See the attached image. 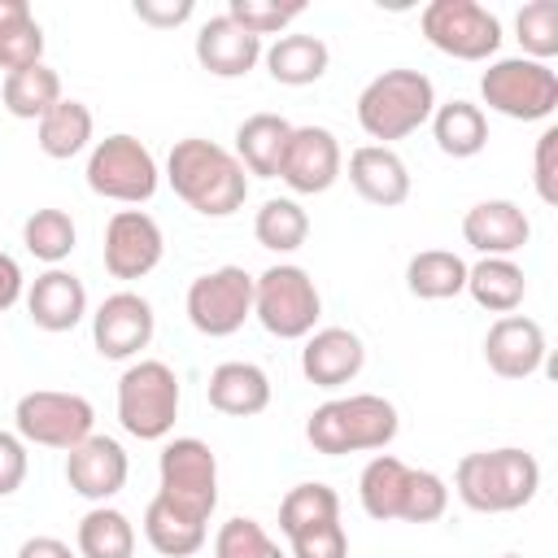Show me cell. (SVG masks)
<instances>
[{
	"label": "cell",
	"instance_id": "1",
	"mask_svg": "<svg viewBox=\"0 0 558 558\" xmlns=\"http://www.w3.org/2000/svg\"><path fill=\"white\" fill-rule=\"evenodd\" d=\"M166 179L174 196L201 218H231L248 201V174L235 161V153L201 135L174 140L166 157Z\"/></svg>",
	"mask_w": 558,
	"mask_h": 558
},
{
	"label": "cell",
	"instance_id": "2",
	"mask_svg": "<svg viewBox=\"0 0 558 558\" xmlns=\"http://www.w3.org/2000/svg\"><path fill=\"white\" fill-rule=\"evenodd\" d=\"M541 488V462L527 449L501 445L466 453L453 471V493L475 514H510L523 510Z\"/></svg>",
	"mask_w": 558,
	"mask_h": 558
},
{
	"label": "cell",
	"instance_id": "3",
	"mask_svg": "<svg viewBox=\"0 0 558 558\" xmlns=\"http://www.w3.org/2000/svg\"><path fill=\"white\" fill-rule=\"evenodd\" d=\"M397 427H401V418L388 397L349 392V397H331V401L314 405V414L305 418V440L327 458L375 453L397 440Z\"/></svg>",
	"mask_w": 558,
	"mask_h": 558
},
{
	"label": "cell",
	"instance_id": "4",
	"mask_svg": "<svg viewBox=\"0 0 558 558\" xmlns=\"http://www.w3.org/2000/svg\"><path fill=\"white\" fill-rule=\"evenodd\" d=\"M432 109H436L432 78L423 70L397 65V70L375 74L362 87V96H357V126L388 148L392 140H405L423 122H432Z\"/></svg>",
	"mask_w": 558,
	"mask_h": 558
},
{
	"label": "cell",
	"instance_id": "5",
	"mask_svg": "<svg viewBox=\"0 0 558 558\" xmlns=\"http://www.w3.org/2000/svg\"><path fill=\"white\" fill-rule=\"evenodd\" d=\"M253 318L275 340H305L323 318V296L310 270L296 262L266 266L253 279Z\"/></svg>",
	"mask_w": 558,
	"mask_h": 558
},
{
	"label": "cell",
	"instance_id": "6",
	"mask_svg": "<svg viewBox=\"0 0 558 558\" xmlns=\"http://www.w3.org/2000/svg\"><path fill=\"white\" fill-rule=\"evenodd\" d=\"M179 375L157 362L140 357L118 379V423L135 440H166L179 418Z\"/></svg>",
	"mask_w": 558,
	"mask_h": 558
},
{
	"label": "cell",
	"instance_id": "7",
	"mask_svg": "<svg viewBox=\"0 0 558 558\" xmlns=\"http://www.w3.org/2000/svg\"><path fill=\"white\" fill-rule=\"evenodd\" d=\"M87 187L105 201H118V205H144L157 196V183H161V170H157V157L148 153L144 140L118 131V135H105L92 144L87 153Z\"/></svg>",
	"mask_w": 558,
	"mask_h": 558
},
{
	"label": "cell",
	"instance_id": "8",
	"mask_svg": "<svg viewBox=\"0 0 558 558\" xmlns=\"http://www.w3.org/2000/svg\"><path fill=\"white\" fill-rule=\"evenodd\" d=\"M480 96L514 122H545L558 109V74L532 57H501L480 74Z\"/></svg>",
	"mask_w": 558,
	"mask_h": 558
},
{
	"label": "cell",
	"instance_id": "9",
	"mask_svg": "<svg viewBox=\"0 0 558 558\" xmlns=\"http://www.w3.org/2000/svg\"><path fill=\"white\" fill-rule=\"evenodd\" d=\"M13 427L26 445H44V449H74L78 440L92 436L96 427V410L87 397L78 392H57V388H35L22 392L13 405Z\"/></svg>",
	"mask_w": 558,
	"mask_h": 558
},
{
	"label": "cell",
	"instance_id": "10",
	"mask_svg": "<svg viewBox=\"0 0 558 558\" xmlns=\"http://www.w3.org/2000/svg\"><path fill=\"white\" fill-rule=\"evenodd\" d=\"M157 475H161L157 497H166L170 506L209 523V514L218 506V458L201 436L166 440L161 458H157Z\"/></svg>",
	"mask_w": 558,
	"mask_h": 558
},
{
	"label": "cell",
	"instance_id": "11",
	"mask_svg": "<svg viewBox=\"0 0 558 558\" xmlns=\"http://www.w3.org/2000/svg\"><path fill=\"white\" fill-rule=\"evenodd\" d=\"M423 39L453 61H488L501 48V22L475 0H432L418 13Z\"/></svg>",
	"mask_w": 558,
	"mask_h": 558
},
{
	"label": "cell",
	"instance_id": "12",
	"mask_svg": "<svg viewBox=\"0 0 558 558\" xmlns=\"http://www.w3.org/2000/svg\"><path fill=\"white\" fill-rule=\"evenodd\" d=\"M183 305H187V323L201 336H209V340L235 336L253 318V275L244 266L205 270L201 279H192Z\"/></svg>",
	"mask_w": 558,
	"mask_h": 558
},
{
	"label": "cell",
	"instance_id": "13",
	"mask_svg": "<svg viewBox=\"0 0 558 558\" xmlns=\"http://www.w3.org/2000/svg\"><path fill=\"white\" fill-rule=\"evenodd\" d=\"M157 314L140 292H109L92 314V344L109 362H131L153 344Z\"/></svg>",
	"mask_w": 558,
	"mask_h": 558
},
{
	"label": "cell",
	"instance_id": "14",
	"mask_svg": "<svg viewBox=\"0 0 558 558\" xmlns=\"http://www.w3.org/2000/svg\"><path fill=\"white\" fill-rule=\"evenodd\" d=\"M166 253V235L157 227L153 214L144 209H118L105 227V270L113 279H144L161 266Z\"/></svg>",
	"mask_w": 558,
	"mask_h": 558
},
{
	"label": "cell",
	"instance_id": "15",
	"mask_svg": "<svg viewBox=\"0 0 558 558\" xmlns=\"http://www.w3.org/2000/svg\"><path fill=\"white\" fill-rule=\"evenodd\" d=\"M344 170V153L336 144V135L327 126H292L288 148H283V166L279 179L296 192V196H318L327 192Z\"/></svg>",
	"mask_w": 558,
	"mask_h": 558
},
{
	"label": "cell",
	"instance_id": "16",
	"mask_svg": "<svg viewBox=\"0 0 558 558\" xmlns=\"http://www.w3.org/2000/svg\"><path fill=\"white\" fill-rule=\"evenodd\" d=\"M126 475H131V462H126V449L113 440V436H100L92 432L87 440H78L70 453H65V484L105 506L109 497H118L126 488Z\"/></svg>",
	"mask_w": 558,
	"mask_h": 558
},
{
	"label": "cell",
	"instance_id": "17",
	"mask_svg": "<svg viewBox=\"0 0 558 558\" xmlns=\"http://www.w3.org/2000/svg\"><path fill=\"white\" fill-rule=\"evenodd\" d=\"M484 362L501 379H527L545 366V327L527 314H501L484 336Z\"/></svg>",
	"mask_w": 558,
	"mask_h": 558
},
{
	"label": "cell",
	"instance_id": "18",
	"mask_svg": "<svg viewBox=\"0 0 558 558\" xmlns=\"http://www.w3.org/2000/svg\"><path fill=\"white\" fill-rule=\"evenodd\" d=\"M366 366V344L349 327H314L301 349V375L314 388H340Z\"/></svg>",
	"mask_w": 558,
	"mask_h": 558
},
{
	"label": "cell",
	"instance_id": "19",
	"mask_svg": "<svg viewBox=\"0 0 558 558\" xmlns=\"http://www.w3.org/2000/svg\"><path fill=\"white\" fill-rule=\"evenodd\" d=\"M462 240L480 253V257H514L527 240H532V222L527 214L497 196V201H475L466 214H462Z\"/></svg>",
	"mask_w": 558,
	"mask_h": 558
},
{
	"label": "cell",
	"instance_id": "20",
	"mask_svg": "<svg viewBox=\"0 0 558 558\" xmlns=\"http://www.w3.org/2000/svg\"><path fill=\"white\" fill-rule=\"evenodd\" d=\"M26 314L39 331H74L87 318V288L74 270L65 266H48L44 275H35V283L26 288Z\"/></svg>",
	"mask_w": 558,
	"mask_h": 558
},
{
	"label": "cell",
	"instance_id": "21",
	"mask_svg": "<svg viewBox=\"0 0 558 558\" xmlns=\"http://www.w3.org/2000/svg\"><path fill=\"white\" fill-rule=\"evenodd\" d=\"M196 61L214 78H244L262 61V39L248 35L240 22H231L227 13H218L196 31Z\"/></svg>",
	"mask_w": 558,
	"mask_h": 558
},
{
	"label": "cell",
	"instance_id": "22",
	"mask_svg": "<svg viewBox=\"0 0 558 558\" xmlns=\"http://www.w3.org/2000/svg\"><path fill=\"white\" fill-rule=\"evenodd\" d=\"M349 183L366 205H379V209H397L410 201V170L401 153L384 144H362L349 153Z\"/></svg>",
	"mask_w": 558,
	"mask_h": 558
},
{
	"label": "cell",
	"instance_id": "23",
	"mask_svg": "<svg viewBox=\"0 0 558 558\" xmlns=\"http://www.w3.org/2000/svg\"><path fill=\"white\" fill-rule=\"evenodd\" d=\"M209 405L231 418H253L270 405V375L257 362H222L209 371Z\"/></svg>",
	"mask_w": 558,
	"mask_h": 558
},
{
	"label": "cell",
	"instance_id": "24",
	"mask_svg": "<svg viewBox=\"0 0 558 558\" xmlns=\"http://www.w3.org/2000/svg\"><path fill=\"white\" fill-rule=\"evenodd\" d=\"M262 61H266V70H270L275 83H283V87H310V83H318L327 74L331 48L318 35L288 31L270 48H262Z\"/></svg>",
	"mask_w": 558,
	"mask_h": 558
},
{
	"label": "cell",
	"instance_id": "25",
	"mask_svg": "<svg viewBox=\"0 0 558 558\" xmlns=\"http://www.w3.org/2000/svg\"><path fill=\"white\" fill-rule=\"evenodd\" d=\"M288 135H292V122L288 118H279V113H248L235 126V161L244 166V174L279 179Z\"/></svg>",
	"mask_w": 558,
	"mask_h": 558
},
{
	"label": "cell",
	"instance_id": "26",
	"mask_svg": "<svg viewBox=\"0 0 558 558\" xmlns=\"http://www.w3.org/2000/svg\"><path fill=\"white\" fill-rule=\"evenodd\" d=\"M466 292L488 314H514L527 296V275L514 257H480L466 266Z\"/></svg>",
	"mask_w": 558,
	"mask_h": 558
},
{
	"label": "cell",
	"instance_id": "27",
	"mask_svg": "<svg viewBox=\"0 0 558 558\" xmlns=\"http://www.w3.org/2000/svg\"><path fill=\"white\" fill-rule=\"evenodd\" d=\"M410 471L401 458L392 453H375L362 475H357V501L362 510L375 519V523H392L401 519V506H405V488H410Z\"/></svg>",
	"mask_w": 558,
	"mask_h": 558
},
{
	"label": "cell",
	"instance_id": "28",
	"mask_svg": "<svg viewBox=\"0 0 558 558\" xmlns=\"http://www.w3.org/2000/svg\"><path fill=\"white\" fill-rule=\"evenodd\" d=\"M144 536H148V545H153L157 554H166V558H187V554H196V549L205 545L209 523L196 519V514H187V510H179V506H170L166 497H153V501L144 506Z\"/></svg>",
	"mask_w": 558,
	"mask_h": 558
},
{
	"label": "cell",
	"instance_id": "29",
	"mask_svg": "<svg viewBox=\"0 0 558 558\" xmlns=\"http://www.w3.org/2000/svg\"><path fill=\"white\" fill-rule=\"evenodd\" d=\"M92 131H96L92 109H87L83 100H65V96H61V105H52V109L39 118L35 140H39V153H44V157L70 161V157H78V153L92 144Z\"/></svg>",
	"mask_w": 558,
	"mask_h": 558
},
{
	"label": "cell",
	"instance_id": "30",
	"mask_svg": "<svg viewBox=\"0 0 558 558\" xmlns=\"http://www.w3.org/2000/svg\"><path fill=\"white\" fill-rule=\"evenodd\" d=\"M432 135H436V148L445 157H475L484 153L488 144V118L480 105L471 100H449V105H436L432 109Z\"/></svg>",
	"mask_w": 558,
	"mask_h": 558
},
{
	"label": "cell",
	"instance_id": "31",
	"mask_svg": "<svg viewBox=\"0 0 558 558\" xmlns=\"http://www.w3.org/2000/svg\"><path fill=\"white\" fill-rule=\"evenodd\" d=\"M405 288L418 301H449L466 292V262L453 248H423L405 262Z\"/></svg>",
	"mask_w": 558,
	"mask_h": 558
},
{
	"label": "cell",
	"instance_id": "32",
	"mask_svg": "<svg viewBox=\"0 0 558 558\" xmlns=\"http://www.w3.org/2000/svg\"><path fill=\"white\" fill-rule=\"evenodd\" d=\"M44 61V31L26 0H0V70L17 74Z\"/></svg>",
	"mask_w": 558,
	"mask_h": 558
},
{
	"label": "cell",
	"instance_id": "33",
	"mask_svg": "<svg viewBox=\"0 0 558 558\" xmlns=\"http://www.w3.org/2000/svg\"><path fill=\"white\" fill-rule=\"evenodd\" d=\"M0 100L13 118L22 122H39L52 105H61V74L52 65H31V70H17V74H4V87H0Z\"/></svg>",
	"mask_w": 558,
	"mask_h": 558
},
{
	"label": "cell",
	"instance_id": "34",
	"mask_svg": "<svg viewBox=\"0 0 558 558\" xmlns=\"http://www.w3.org/2000/svg\"><path fill=\"white\" fill-rule=\"evenodd\" d=\"M78 554L83 558H131L135 554V527L122 510H113L109 501L105 506H92L83 519H78Z\"/></svg>",
	"mask_w": 558,
	"mask_h": 558
},
{
	"label": "cell",
	"instance_id": "35",
	"mask_svg": "<svg viewBox=\"0 0 558 558\" xmlns=\"http://www.w3.org/2000/svg\"><path fill=\"white\" fill-rule=\"evenodd\" d=\"M336 519H340V497L331 484H318V480L288 488L279 501V532L283 536H301V532L336 523Z\"/></svg>",
	"mask_w": 558,
	"mask_h": 558
},
{
	"label": "cell",
	"instance_id": "36",
	"mask_svg": "<svg viewBox=\"0 0 558 558\" xmlns=\"http://www.w3.org/2000/svg\"><path fill=\"white\" fill-rule=\"evenodd\" d=\"M253 235L270 253H296L310 240V214L292 196H270L253 218Z\"/></svg>",
	"mask_w": 558,
	"mask_h": 558
},
{
	"label": "cell",
	"instance_id": "37",
	"mask_svg": "<svg viewBox=\"0 0 558 558\" xmlns=\"http://www.w3.org/2000/svg\"><path fill=\"white\" fill-rule=\"evenodd\" d=\"M22 244H26L31 257H39L48 266H61L74 253V244H78V227H74V218L65 209L48 205V209H35L22 222Z\"/></svg>",
	"mask_w": 558,
	"mask_h": 558
},
{
	"label": "cell",
	"instance_id": "38",
	"mask_svg": "<svg viewBox=\"0 0 558 558\" xmlns=\"http://www.w3.org/2000/svg\"><path fill=\"white\" fill-rule=\"evenodd\" d=\"M214 558H288V549H279V541L257 523V519H227L214 536Z\"/></svg>",
	"mask_w": 558,
	"mask_h": 558
},
{
	"label": "cell",
	"instance_id": "39",
	"mask_svg": "<svg viewBox=\"0 0 558 558\" xmlns=\"http://www.w3.org/2000/svg\"><path fill=\"white\" fill-rule=\"evenodd\" d=\"M514 31H519V44H523V57L532 61H545L558 52V4L554 0H532L514 13Z\"/></svg>",
	"mask_w": 558,
	"mask_h": 558
},
{
	"label": "cell",
	"instance_id": "40",
	"mask_svg": "<svg viewBox=\"0 0 558 558\" xmlns=\"http://www.w3.org/2000/svg\"><path fill=\"white\" fill-rule=\"evenodd\" d=\"M305 13V4L301 0H288V4H279V0H231L227 4V17L231 22H240L248 35H288V26L296 22Z\"/></svg>",
	"mask_w": 558,
	"mask_h": 558
},
{
	"label": "cell",
	"instance_id": "41",
	"mask_svg": "<svg viewBox=\"0 0 558 558\" xmlns=\"http://www.w3.org/2000/svg\"><path fill=\"white\" fill-rule=\"evenodd\" d=\"M449 510V484L436 471H410L401 523H436Z\"/></svg>",
	"mask_w": 558,
	"mask_h": 558
},
{
	"label": "cell",
	"instance_id": "42",
	"mask_svg": "<svg viewBox=\"0 0 558 558\" xmlns=\"http://www.w3.org/2000/svg\"><path fill=\"white\" fill-rule=\"evenodd\" d=\"M288 558H349V536H344V523H323V527H310L301 536H288Z\"/></svg>",
	"mask_w": 558,
	"mask_h": 558
},
{
	"label": "cell",
	"instance_id": "43",
	"mask_svg": "<svg viewBox=\"0 0 558 558\" xmlns=\"http://www.w3.org/2000/svg\"><path fill=\"white\" fill-rule=\"evenodd\" d=\"M554 153H558V126H545L541 140H536V153H532V183H536V196L545 205H558V170H554Z\"/></svg>",
	"mask_w": 558,
	"mask_h": 558
},
{
	"label": "cell",
	"instance_id": "44",
	"mask_svg": "<svg viewBox=\"0 0 558 558\" xmlns=\"http://www.w3.org/2000/svg\"><path fill=\"white\" fill-rule=\"evenodd\" d=\"M26 471H31L26 440L17 432H0V497H13L26 480Z\"/></svg>",
	"mask_w": 558,
	"mask_h": 558
},
{
	"label": "cell",
	"instance_id": "45",
	"mask_svg": "<svg viewBox=\"0 0 558 558\" xmlns=\"http://www.w3.org/2000/svg\"><path fill=\"white\" fill-rule=\"evenodd\" d=\"M131 13L148 26H157V31H170V26H183L196 13V4L192 0H135Z\"/></svg>",
	"mask_w": 558,
	"mask_h": 558
},
{
	"label": "cell",
	"instance_id": "46",
	"mask_svg": "<svg viewBox=\"0 0 558 558\" xmlns=\"http://www.w3.org/2000/svg\"><path fill=\"white\" fill-rule=\"evenodd\" d=\"M22 296H26V279H22V266H17V257L0 253V314H4V310H13Z\"/></svg>",
	"mask_w": 558,
	"mask_h": 558
},
{
	"label": "cell",
	"instance_id": "47",
	"mask_svg": "<svg viewBox=\"0 0 558 558\" xmlns=\"http://www.w3.org/2000/svg\"><path fill=\"white\" fill-rule=\"evenodd\" d=\"M17 558H74V549L57 536H26L17 545Z\"/></svg>",
	"mask_w": 558,
	"mask_h": 558
},
{
	"label": "cell",
	"instance_id": "48",
	"mask_svg": "<svg viewBox=\"0 0 558 558\" xmlns=\"http://www.w3.org/2000/svg\"><path fill=\"white\" fill-rule=\"evenodd\" d=\"M497 558H523V554H497Z\"/></svg>",
	"mask_w": 558,
	"mask_h": 558
}]
</instances>
